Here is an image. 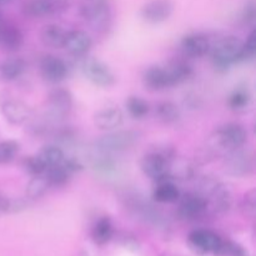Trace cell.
<instances>
[{"label": "cell", "instance_id": "cell-1", "mask_svg": "<svg viewBox=\"0 0 256 256\" xmlns=\"http://www.w3.org/2000/svg\"><path fill=\"white\" fill-rule=\"evenodd\" d=\"M176 156V149L168 142L156 144L140 160L142 174L155 182L169 179L170 162Z\"/></svg>", "mask_w": 256, "mask_h": 256}, {"label": "cell", "instance_id": "cell-2", "mask_svg": "<svg viewBox=\"0 0 256 256\" xmlns=\"http://www.w3.org/2000/svg\"><path fill=\"white\" fill-rule=\"evenodd\" d=\"M248 142V130L239 122H226L212 132L208 144L209 149L216 154H228L235 149L245 146Z\"/></svg>", "mask_w": 256, "mask_h": 256}, {"label": "cell", "instance_id": "cell-3", "mask_svg": "<svg viewBox=\"0 0 256 256\" xmlns=\"http://www.w3.org/2000/svg\"><path fill=\"white\" fill-rule=\"evenodd\" d=\"M195 192L202 194L208 202L209 212L224 214L232 205V194L229 188L214 176H202L198 182Z\"/></svg>", "mask_w": 256, "mask_h": 256}, {"label": "cell", "instance_id": "cell-4", "mask_svg": "<svg viewBox=\"0 0 256 256\" xmlns=\"http://www.w3.org/2000/svg\"><path fill=\"white\" fill-rule=\"evenodd\" d=\"M122 198L125 202V208L138 220L155 228V229L165 230L169 228L166 218L152 202H146L144 196L139 195L138 192L136 194L135 192H126Z\"/></svg>", "mask_w": 256, "mask_h": 256}, {"label": "cell", "instance_id": "cell-5", "mask_svg": "<svg viewBox=\"0 0 256 256\" xmlns=\"http://www.w3.org/2000/svg\"><path fill=\"white\" fill-rule=\"evenodd\" d=\"M242 40L234 35H228L212 44L210 55L215 69L220 72H225L234 64L239 62L240 52H242Z\"/></svg>", "mask_w": 256, "mask_h": 256}, {"label": "cell", "instance_id": "cell-6", "mask_svg": "<svg viewBox=\"0 0 256 256\" xmlns=\"http://www.w3.org/2000/svg\"><path fill=\"white\" fill-rule=\"evenodd\" d=\"M140 134L136 130H112L106 132V134L98 138L95 142V149L99 152H122L129 150L130 148L138 144L140 140Z\"/></svg>", "mask_w": 256, "mask_h": 256}, {"label": "cell", "instance_id": "cell-7", "mask_svg": "<svg viewBox=\"0 0 256 256\" xmlns=\"http://www.w3.org/2000/svg\"><path fill=\"white\" fill-rule=\"evenodd\" d=\"M80 16L94 30L105 32L112 22V9L108 0H82Z\"/></svg>", "mask_w": 256, "mask_h": 256}, {"label": "cell", "instance_id": "cell-8", "mask_svg": "<svg viewBox=\"0 0 256 256\" xmlns=\"http://www.w3.org/2000/svg\"><path fill=\"white\" fill-rule=\"evenodd\" d=\"M79 69L86 80L92 85L99 88H110L115 84L116 78L110 69L109 65L105 64L100 59L94 56L82 58L79 62Z\"/></svg>", "mask_w": 256, "mask_h": 256}, {"label": "cell", "instance_id": "cell-9", "mask_svg": "<svg viewBox=\"0 0 256 256\" xmlns=\"http://www.w3.org/2000/svg\"><path fill=\"white\" fill-rule=\"evenodd\" d=\"M225 174L234 178H245L249 176L255 168L254 154L249 149L244 146L229 152L224 155V162H222Z\"/></svg>", "mask_w": 256, "mask_h": 256}, {"label": "cell", "instance_id": "cell-10", "mask_svg": "<svg viewBox=\"0 0 256 256\" xmlns=\"http://www.w3.org/2000/svg\"><path fill=\"white\" fill-rule=\"evenodd\" d=\"M222 238L209 229H195L188 236L189 246L198 255H216L222 244Z\"/></svg>", "mask_w": 256, "mask_h": 256}, {"label": "cell", "instance_id": "cell-11", "mask_svg": "<svg viewBox=\"0 0 256 256\" xmlns=\"http://www.w3.org/2000/svg\"><path fill=\"white\" fill-rule=\"evenodd\" d=\"M178 205V216L185 222H194L209 212L205 198L198 192H190L180 195Z\"/></svg>", "mask_w": 256, "mask_h": 256}, {"label": "cell", "instance_id": "cell-12", "mask_svg": "<svg viewBox=\"0 0 256 256\" xmlns=\"http://www.w3.org/2000/svg\"><path fill=\"white\" fill-rule=\"evenodd\" d=\"M48 119L60 122L65 119L72 110V94L64 88H55L48 96Z\"/></svg>", "mask_w": 256, "mask_h": 256}, {"label": "cell", "instance_id": "cell-13", "mask_svg": "<svg viewBox=\"0 0 256 256\" xmlns=\"http://www.w3.org/2000/svg\"><path fill=\"white\" fill-rule=\"evenodd\" d=\"M0 112L12 125L25 124L32 115V109L26 102L12 96H5L0 100Z\"/></svg>", "mask_w": 256, "mask_h": 256}, {"label": "cell", "instance_id": "cell-14", "mask_svg": "<svg viewBox=\"0 0 256 256\" xmlns=\"http://www.w3.org/2000/svg\"><path fill=\"white\" fill-rule=\"evenodd\" d=\"M174 12L172 0H148L140 8V16L149 24H160L169 19Z\"/></svg>", "mask_w": 256, "mask_h": 256}, {"label": "cell", "instance_id": "cell-15", "mask_svg": "<svg viewBox=\"0 0 256 256\" xmlns=\"http://www.w3.org/2000/svg\"><path fill=\"white\" fill-rule=\"evenodd\" d=\"M39 69L42 79L52 84L62 82L69 74V66L66 62L55 55H44L39 62Z\"/></svg>", "mask_w": 256, "mask_h": 256}, {"label": "cell", "instance_id": "cell-16", "mask_svg": "<svg viewBox=\"0 0 256 256\" xmlns=\"http://www.w3.org/2000/svg\"><path fill=\"white\" fill-rule=\"evenodd\" d=\"M92 46V39L84 30H69L66 32L64 42V49L72 56L82 59L86 56Z\"/></svg>", "mask_w": 256, "mask_h": 256}, {"label": "cell", "instance_id": "cell-17", "mask_svg": "<svg viewBox=\"0 0 256 256\" xmlns=\"http://www.w3.org/2000/svg\"><path fill=\"white\" fill-rule=\"evenodd\" d=\"M212 42L209 38L200 32H192L180 40V50L182 54L188 58H202L206 54H209Z\"/></svg>", "mask_w": 256, "mask_h": 256}, {"label": "cell", "instance_id": "cell-18", "mask_svg": "<svg viewBox=\"0 0 256 256\" xmlns=\"http://www.w3.org/2000/svg\"><path fill=\"white\" fill-rule=\"evenodd\" d=\"M94 125L102 132H112L122 126L124 122V112L118 106H109L98 110L92 118Z\"/></svg>", "mask_w": 256, "mask_h": 256}, {"label": "cell", "instance_id": "cell-19", "mask_svg": "<svg viewBox=\"0 0 256 256\" xmlns=\"http://www.w3.org/2000/svg\"><path fill=\"white\" fill-rule=\"evenodd\" d=\"M142 80L144 86L152 92H160V90L172 88L166 69L165 66H159V65L148 68L142 72Z\"/></svg>", "mask_w": 256, "mask_h": 256}, {"label": "cell", "instance_id": "cell-20", "mask_svg": "<svg viewBox=\"0 0 256 256\" xmlns=\"http://www.w3.org/2000/svg\"><path fill=\"white\" fill-rule=\"evenodd\" d=\"M24 45V34L19 26L5 22L0 29V48L5 52H18Z\"/></svg>", "mask_w": 256, "mask_h": 256}, {"label": "cell", "instance_id": "cell-21", "mask_svg": "<svg viewBox=\"0 0 256 256\" xmlns=\"http://www.w3.org/2000/svg\"><path fill=\"white\" fill-rule=\"evenodd\" d=\"M196 172V166L190 160L178 159L175 156L170 162L169 179L172 182H188V180L194 179Z\"/></svg>", "mask_w": 256, "mask_h": 256}, {"label": "cell", "instance_id": "cell-22", "mask_svg": "<svg viewBox=\"0 0 256 256\" xmlns=\"http://www.w3.org/2000/svg\"><path fill=\"white\" fill-rule=\"evenodd\" d=\"M89 162L92 169L96 174L102 175V176H112L118 170V162H115V159L109 152L96 150V152H94L90 156Z\"/></svg>", "mask_w": 256, "mask_h": 256}, {"label": "cell", "instance_id": "cell-23", "mask_svg": "<svg viewBox=\"0 0 256 256\" xmlns=\"http://www.w3.org/2000/svg\"><path fill=\"white\" fill-rule=\"evenodd\" d=\"M180 190L172 180H162L156 182V186L152 190V200L159 204H172L179 200Z\"/></svg>", "mask_w": 256, "mask_h": 256}, {"label": "cell", "instance_id": "cell-24", "mask_svg": "<svg viewBox=\"0 0 256 256\" xmlns=\"http://www.w3.org/2000/svg\"><path fill=\"white\" fill-rule=\"evenodd\" d=\"M168 75H169L170 82L172 86H176V85L182 84L194 74V69L192 65L185 60H172L169 64L165 65Z\"/></svg>", "mask_w": 256, "mask_h": 256}, {"label": "cell", "instance_id": "cell-25", "mask_svg": "<svg viewBox=\"0 0 256 256\" xmlns=\"http://www.w3.org/2000/svg\"><path fill=\"white\" fill-rule=\"evenodd\" d=\"M66 30L58 24H48L40 32V42L52 49H60L64 46Z\"/></svg>", "mask_w": 256, "mask_h": 256}, {"label": "cell", "instance_id": "cell-26", "mask_svg": "<svg viewBox=\"0 0 256 256\" xmlns=\"http://www.w3.org/2000/svg\"><path fill=\"white\" fill-rule=\"evenodd\" d=\"M28 64L22 58H8L0 64V78L6 82H14L24 75Z\"/></svg>", "mask_w": 256, "mask_h": 256}, {"label": "cell", "instance_id": "cell-27", "mask_svg": "<svg viewBox=\"0 0 256 256\" xmlns=\"http://www.w3.org/2000/svg\"><path fill=\"white\" fill-rule=\"evenodd\" d=\"M114 236V225L109 216H102L95 222L92 229V242L96 245H105Z\"/></svg>", "mask_w": 256, "mask_h": 256}, {"label": "cell", "instance_id": "cell-28", "mask_svg": "<svg viewBox=\"0 0 256 256\" xmlns=\"http://www.w3.org/2000/svg\"><path fill=\"white\" fill-rule=\"evenodd\" d=\"M155 115L158 120L165 125H174L182 119L180 108L172 102H160L155 106Z\"/></svg>", "mask_w": 256, "mask_h": 256}, {"label": "cell", "instance_id": "cell-29", "mask_svg": "<svg viewBox=\"0 0 256 256\" xmlns=\"http://www.w3.org/2000/svg\"><path fill=\"white\" fill-rule=\"evenodd\" d=\"M252 102V94L246 86H236L228 96V106L232 112H245Z\"/></svg>", "mask_w": 256, "mask_h": 256}, {"label": "cell", "instance_id": "cell-30", "mask_svg": "<svg viewBox=\"0 0 256 256\" xmlns=\"http://www.w3.org/2000/svg\"><path fill=\"white\" fill-rule=\"evenodd\" d=\"M50 188L52 186H50L49 182H48L46 176L44 174L36 175V176H32V179L26 184L25 194H26L28 200L40 199V198L46 194Z\"/></svg>", "mask_w": 256, "mask_h": 256}, {"label": "cell", "instance_id": "cell-31", "mask_svg": "<svg viewBox=\"0 0 256 256\" xmlns=\"http://www.w3.org/2000/svg\"><path fill=\"white\" fill-rule=\"evenodd\" d=\"M44 175L46 176L50 186L56 188L66 185L72 176V172L68 170V168L65 166L62 162H60L59 165H55V166L48 168L46 172H44Z\"/></svg>", "mask_w": 256, "mask_h": 256}, {"label": "cell", "instance_id": "cell-32", "mask_svg": "<svg viewBox=\"0 0 256 256\" xmlns=\"http://www.w3.org/2000/svg\"><path fill=\"white\" fill-rule=\"evenodd\" d=\"M38 156L42 160V162L46 165V168H50L62 162V160L65 159L66 155H65L62 146H59L58 144H49L40 149Z\"/></svg>", "mask_w": 256, "mask_h": 256}, {"label": "cell", "instance_id": "cell-33", "mask_svg": "<svg viewBox=\"0 0 256 256\" xmlns=\"http://www.w3.org/2000/svg\"><path fill=\"white\" fill-rule=\"evenodd\" d=\"M125 108H126V112L132 119H144L150 112V105L149 102L145 99L140 96H135L132 95L126 99L125 102Z\"/></svg>", "mask_w": 256, "mask_h": 256}, {"label": "cell", "instance_id": "cell-34", "mask_svg": "<svg viewBox=\"0 0 256 256\" xmlns=\"http://www.w3.org/2000/svg\"><path fill=\"white\" fill-rule=\"evenodd\" d=\"M22 14L28 18H45L52 15L46 0H26L22 5Z\"/></svg>", "mask_w": 256, "mask_h": 256}, {"label": "cell", "instance_id": "cell-35", "mask_svg": "<svg viewBox=\"0 0 256 256\" xmlns=\"http://www.w3.org/2000/svg\"><path fill=\"white\" fill-rule=\"evenodd\" d=\"M20 152V144L16 140L0 142V165H6L14 162Z\"/></svg>", "mask_w": 256, "mask_h": 256}, {"label": "cell", "instance_id": "cell-36", "mask_svg": "<svg viewBox=\"0 0 256 256\" xmlns=\"http://www.w3.org/2000/svg\"><path fill=\"white\" fill-rule=\"evenodd\" d=\"M22 169L25 172L30 175V176H36V175H42L46 172V165L42 162L38 155H30L22 159Z\"/></svg>", "mask_w": 256, "mask_h": 256}, {"label": "cell", "instance_id": "cell-37", "mask_svg": "<svg viewBox=\"0 0 256 256\" xmlns=\"http://www.w3.org/2000/svg\"><path fill=\"white\" fill-rule=\"evenodd\" d=\"M256 54V32L252 29L248 35L246 40L242 42V52L239 56V62H248L254 60Z\"/></svg>", "mask_w": 256, "mask_h": 256}, {"label": "cell", "instance_id": "cell-38", "mask_svg": "<svg viewBox=\"0 0 256 256\" xmlns=\"http://www.w3.org/2000/svg\"><path fill=\"white\" fill-rule=\"evenodd\" d=\"M218 256H250L248 249H245L239 242H235L232 240H222V244L220 246Z\"/></svg>", "mask_w": 256, "mask_h": 256}, {"label": "cell", "instance_id": "cell-39", "mask_svg": "<svg viewBox=\"0 0 256 256\" xmlns=\"http://www.w3.org/2000/svg\"><path fill=\"white\" fill-rule=\"evenodd\" d=\"M242 210L246 216L254 218L256 212V192L255 189L245 192L242 200Z\"/></svg>", "mask_w": 256, "mask_h": 256}, {"label": "cell", "instance_id": "cell-40", "mask_svg": "<svg viewBox=\"0 0 256 256\" xmlns=\"http://www.w3.org/2000/svg\"><path fill=\"white\" fill-rule=\"evenodd\" d=\"M75 138H76V135H75L74 130L66 126L59 129L55 132V140L62 145H72L75 142Z\"/></svg>", "mask_w": 256, "mask_h": 256}, {"label": "cell", "instance_id": "cell-41", "mask_svg": "<svg viewBox=\"0 0 256 256\" xmlns=\"http://www.w3.org/2000/svg\"><path fill=\"white\" fill-rule=\"evenodd\" d=\"M256 16V10H255V4L254 2H249L244 6V9L242 10V14H240V19L244 24H252Z\"/></svg>", "mask_w": 256, "mask_h": 256}, {"label": "cell", "instance_id": "cell-42", "mask_svg": "<svg viewBox=\"0 0 256 256\" xmlns=\"http://www.w3.org/2000/svg\"><path fill=\"white\" fill-rule=\"evenodd\" d=\"M46 2L49 4L50 9H52V15L64 12L70 4V0H46Z\"/></svg>", "mask_w": 256, "mask_h": 256}, {"label": "cell", "instance_id": "cell-43", "mask_svg": "<svg viewBox=\"0 0 256 256\" xmlns=\"http://www.w3.org/2000/svg\"><path fill=\"white\" fill-rule=\"evenodd\" d=\"M0 212H12V199L0 195Z\"/></svg>", "mask_w": 256, "mask_h": 256}, {"label": "cell", "instance_id": "cell-44", "mask_svg": "<svg viewBox=\"0 0 256 256\" xmlns=\"http://www.w3.org/2000/svg\"><path fill=\"white\" fill-rule=\"evenodd\" d=\"M122 242H124L125 246L128 248H134V249H138V248H139V242H138V240L135 239L134 236H132V235H125V236L122 238Z\"/></svg>", "mask_w": 256, "mask_h": 256}, {"label": "cell", "instance_id": "cell-45", "mask_svg": "<svg viewBox=\"0 0 256 256\" xmlns=\"http://www.w3.org/2000/svg\"><path fill=\"white\" fill-rule=\"evenodd\" d=\"M5 22H6V20H5L4 15H2V12H0V29H2V25H4Z\"/></svg>", "mask_w": 256, "mask_h": 256}, {"label": "cell", "instance_id": "cell-46", "mask_svg": "<svg viewBox=\"0 0 256 256\" xmlns=\"http://www.w3.org/2000/svg\"><path fill=\"white\" fill-rule=\"evenodd\" d=\"M160 256H182V255L174 254V252H162V254Z\"/></svg>", "mask_w": 256, "mask_h": 256}, {"label": "cell", "instance_id": "cell-47", "mask_svg": "<svg viewBox=\"0 0 256 256\" xmlns=\"http://www.w3.org/2000/svg\"><path fill=\"white\" fill-rule=\"evenodd\" d=\"M12 2V0H0V4H5V2Z\"/></svg>", "mask_w": 256, "mask_h": 256}]
</instances>
